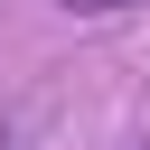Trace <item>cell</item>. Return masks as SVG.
I'll return each instance as SVG.
<instances>
[{"mask_svg":"<svg viewBox=\"0 0 150 150\" xmlns=\"http://www.w3.org/2000/svg\"><path fill=\"white\" fill-rule=\"evenodd\" d=\"M66 19H112V9H141V0H56Z\"/></svg>","mask_w":150,"mask_h":150,"instance_id":"obj_1","label":"cell"}]
</instances>
